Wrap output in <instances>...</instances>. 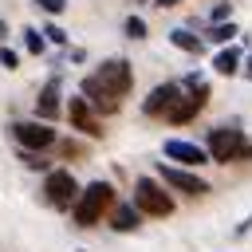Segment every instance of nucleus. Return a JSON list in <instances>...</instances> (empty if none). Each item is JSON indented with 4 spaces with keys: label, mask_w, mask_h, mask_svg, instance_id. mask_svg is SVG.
I'll use <instances>...</instances> for the list:
<instances>
[{
    "label": "nucleus",
    "mask_w": 252,
    "mask_h": 252,
    "mask_svg": "<svg viewBox=\"0 0 252 252\" xmlns=\"http://www.w3.org/2000/svg\"><path fill=\"white\" fill-rule=\"evenodd\" d=\"M134 209L142 217H169L173 213V197L165 193V185H158L150 177H138L134 181Z\"/></svg>",
    "instance_id": "nucleus-4"
},
{
    "label": "nucleus",
    "mask_w": 252,
    "mask_h": 252,
    "mask_svg": "<svg viewBox=\"0 0 252 252\" xmlns=\"http://www.w3.org/2000/svg\"><path fill=\"white\" fill-rule=\"evenodd\" d=\"M59 98H63L59 79H47L43 91H39V98H35V114H39V122H51V118L59 114Z\"/></svg>",
    "instance_id": "nucleus-11"
},
{
    "label": "nucleus",
    "mask_w": 252,
    "mask_h": 252,
    "mask_svg": "<svg viewBox=\"0 0 252 252\" xmlns=\"http://www.w3.org/2000/svg\"><path fill=\"white\" fill-rule=\"evenodd\" d=\"M126 35H130V39H146V20H142V16H130V20H126Z\"/></svg>",
    "instance_id": "nucleus-19"
},
{
    "label": "nucleus",
    "mask_w": 252,
    "mask_h": 252,
    "mask_svg": "<svg viewBox=\"0 0 252 252\" xmlns=\"http://www.w3.org/2000/svg\"><path fill=\"white\" fill-rule=\"evenodd\" d=\"M106 217H110V228H114V232H134V228H138V220H142V213H138L134 205H118V201L110 205V213H106Z\"/></svg>",
    "instance_id": "nucleus-13"
},
{
    "label": "nucleus",
    "mask_w": 252,
    "mask_h": 252,
    "mask_svg": "<svg viewBox=\"0 0 252 252\" xmlns=\"http://www.w3.org/2000/svg\"><path fill=\"white\" fill-rule=\"evenodd\" d=\"M173 4H181V0H158V8H173Z\"/></svg>",
    "instance_id": "nucleus-25"
},
{
    "label": "nucleus",
    "mask_w": 252,
    "mask_h": 252,
    "mask_svg": "<svg viewBox=\"0 0 252 252\" xmlns=\"http://www.w3.org/2000/svg\"><path fill=\"white\" fill-rule=\"evenodd\" d=\"M169 43L181 47V51H189V55H201V47H205V43H201L193 32H185V28H173V32H169Z\"/></svg>",
    "instance_id": "nucleus-14"
},
{
    "label": "nucleus",
    "mask_w": 252,
    "mask_h": 252,
    "mask_svg": "<svg viewBox=\"0 0 252 252\" xmlns=\"http://www.w3.org/2000/svg\"><path fill=\"white\" fill-rule=\"evenodd\" d=\"M213 71H217V75H236V71H240V51H236V47H224V51L213 59Z\"/></svg>",
    "instance_id": "nucleus-15"
},
{
    "label": "nucleus",
    "mask_w": 252,
    "mask_h": 252,
    "mask_svg": "<svg viewBox=\"0 0 252 252\" xmlns=\"http://www.w3.org/2000/svg\"><path fill=\"white\" fill-rule=\"evenodd\" d=\"M114 201H118V197H114V185H110V181H91L87 189H79V197H75V205H71V217H75L79 228H91V224H98V220L110 213Z\"/></svg>",
    "instance_id": "nucleus-2"
},
{
    "label": "nucleus",
    "mask_w": 252,
    "mask_h": 252,
    "mask_svg": "<svg viewBox=\"0 0 252 252\" xmlns=\"http://www.w3.org/2000/svg\"><path fill=\"white\" fill-rule=\"evenodd\" d=\"M177 94H181V87H177V83H161V87H154V91H150V98L142 102V110L158 118V114H165V110L173 106V98H177Z\"/></svg>",
    "instance_id": "nucleus-12"
},
{
    "label": "nucleus",
    "mask_w": 252,
    "mask_h": 252,
    "mask_svg": "<svg viewBox=\"0 0 252 252\" xmlns=\"http://www.w3.org/2000/svg\"><path fill=\"white\" fill-rule=\"evenodd\" d=\"M0 63H4L8 71H16V67H20V55H16L12 47H0Z\"/></svg>",
    "instance_id": "nucleus-20"
},
{
    "label": "nucleus",
    "mask_w": 252,
    "mask_h": 252,
    "mask_svg": "<svg viewBox=\"0 0 252 252\" xmlns=\"http://www.w3.org/2000/svg\"><path fill=\"white\" fill-rule=\"evenodd\" d=\"M232 35H236L232 24H213V28H209V39H213V43H228Z\"/></svg>",
    "instance_id": "nucleus-17"
},
{
    "label": "nucleus",
    "mask_w": 252,
    "mask_h": 252,
    "mask_svg": "<svg viewBox=\"0 0 252 252\" xmlns=\"http://www.w3.org/2000/svg\"><path fill=\"white\" fill-rule=\"evenodd\" d=\"M228 16H232V4H217L213 8V24H224Z\"/></svg>",
    "instance_id": "nucleus-22"
},
{
    "label": "nucleus",
    "mask_w": 252,
    "mask_h": 252,
    "mask_svg": "<svg viewBox=\"0 0 252 252\" xmlns=\"http://www.w3.org/2000/svg\"><path fill=\"white\" fill-rule=\"evenodd\" d=\"M130 87H134L130 63H126V59H106V63H98V67L83 79L79 94H83V102H87L94 114H114V110L122 106V94H126Z\"/></svg>",
    "instance_id": "nucleus-1"
},
{
    "label": "nucleus",
    "mask_w": 252,
    "mask_h": 252,
    "mask_svg": "<svg viewBox=\"0 0 252 252\" xmlns=\"http://www.w3.org/2000/svg\"><path fill=\"white\" fill-rule=\"evenodd\" d=\"M185 83H189V94H177V98H173V106L165 110L169 122H189V118L205 106V98H209V87H205V83H197V79H185Z\"/></svg>",
    "instance_id": "nucleus-6"
},
{
    "label": "nucleus",
    "mask_w": 252,
    "mask_h": 252,
    "mask_svg": "<svg viewBox=\"0 0 252 252\" xmlns=\"http://www.w3.org/2000/svg\"><path fill=\"white\" fill-rule=\"evenodd\" d=\"M12 134L20 150H32V154H43L47 146H55V130L47 122H12Z\"/></svg>",
    "instance_id": "nucleus-7"
},
{
    "label": "nucleus",
    "mask_w": 252,
    "mask_h": 252,
    "mask_svg": "<svg viewBox=\"0 0 252 252\" xmlns=\"http://www.w3.org/2000/svg\"><path fill=\"white\" fill-rule=\"evenodd\" d=\"M248 228H252V217H248V220H240V224H236V236H244V232H248Z\"/></svg>",
    "instance_id": "nucleus-24"
},
{
    "label": "nucleus",
    "mask_w": 252,
    "mask_h": 252,
    "mask_svg": "<svg viewBox=\"0 0 252 252\" xmlns=\"http://www.w3.org/2000/svg\"><path fill=\"white\" fill-rule=\"evenodd\" d=\"M24 165H28V169H43L47 161H43L39 154H32V150H24Z\"/></svg>",
    "instance_id": "nucleus-23"
},
{
    "label": "nucleus",
    "mask_w": 252,
    "mask_h": 252,
    "mask_svg": "<svg viewBox=\"0 0 252 252\" xmlns=\"http://www.w3.org/2000/svg\"><path fill=\"white\" fill-rule=\"evenodd\" d=\"M205 154H209L213 161L228 165V161H244V158H252V142H248L240 130H232V126H217V130H209V146H205Z\"/></svg>",
    "instance_id": "nucleus-3"
},
{
    "label": "nucleus",
    "mask_w": 252,
    "mask_h": 252,
    "mask_svg": "<svg viewBox=\"0 0 252 252\" xmlns=\"http://www.w3.org/2000/svg\"><path fill=\"white\" fill-rule=\"evenodd\" d=\"M24 47H28V55H39V51H43V32L24 28Z\"/></svg>",
    "instance_id": "nucleus-16"
},
{
    "label": "nucleus",
    "mask_w": 252,
    "mask_h": 252,
    "mask_svg": "<svg viewBox=\"0 0 252 252\" xmlns=\"http://www.w3.org/2000/svg\"><path fill=\"white\" fill-rule=\"evenodd\" d=\"M35 8H43V12H51V16H59V12L67 8V0H35Z\"/></svg>",
    "instance_id": "nucleus-21"
},
{
    "label": "nucleus",
    "mask_w": 252,
    "mask_h": 252,
    "mask_svg": "<svg viewBox=\"0 0 252 252\" xmlns=\"http://www.w3.org/2000/svg\"><path fill=\"white\" fill-rule=\"evenodd\" d=\"M244 75H248V79H252V55H248V63H244Z\"/></svg>",
    "instance_id": "nucleus-26"
},
{
    "label": "nucleus",
    "mask_w": 252,
    "mask_h": 252,
    "mask_svg": "<svg viewBox=\"0 0 252 252\" xmlns=\"http://www.w3.org/2000/svg\"><path fill=\"white\" fill-rule=\"evenodd\" d=\"M158 173H161V181H165L173 193H189V197H205V193H209V185H205L197 173H189V169H177V165H161Z\"/></svg>",
    "instance_id": "nucleus-8"
},
{
    "label": "nucleus",
    "mask_w": 252,
    "mask_h": 252,
    "mask_svg": "<svg viewBox=\"0 0 252 252\" xmlns=\"http://www.w3.org/2000/svg\"><path fill=\"white\" fill-rule=\"evenodd\" d=\"M43 43H55V47H63V43H67V32H63L59 24H47V28H43Z\"/></svg>",
    "instance_id": "nucleus-18"
},
{
    "label": "nucleus",
    "mask_w": 252,
    "mask_h": 252,
    "mask_svg": "<svg viewBox=\"0 0 252 252\" xmlns=\"http://www.w3.org/2000/svg\"><path fill=\"white\" fill-rule=\"evenodd\" d=\"M67 114H71V126L79 130V134H87V138H102V126H98V118H94V110L83 102V94L79 98H71V106H67Z\"/></svg>",
    "instance_id": "nucleus-9"
},
{
    "label": "nucleus",
    "mask_w": 252,
    "mask_h": 252,
    "mask_svg": "<svg viewBox=\"0 0 252 252\" xmlns=\"http://www.w3.org/2000/svg\"><path fill=\"white\" fill-rule=\"evenodd\" d=\"M43 197H47V205H55V209H71L75 197H79V181H75L67 169H51L47 181H43Z\"/></svg>",
    "instance_id": "nucleus-5"
},
{
    "label": "nucleus",
    "mask_w": 252,
    "mask_h": 252,
    "mask_svg": "<svg viewBox=\"0 0 252 252\" xmlns=\"http://www.w3.org/2000/svg\"><path fill=\"white\" fill-rule=\"evenodd\" d=\"M79 252H87V248H79Z\"/></svg>",
    "instance_id": "nucleus-27"
},
{
    "label": "nucleus",
    "mask_w": 252,
    "mask_h": 252,
    "mask_svg": "<svg viewBox=\"0 0 252 252\" xmlns=\"http://www.w3.org/2000/svg\"><path fill=\"white\" fill-rule=\"evenodd\" d=\"M161 150H165V158H169V161H181V165H205V161H209V154H205L201 146L181 142V138H169Z\"/></svg>",
    "instance_id": "nucleus-10"
}]
</instances>
